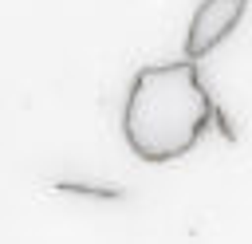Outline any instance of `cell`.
I'll use <instances>...</instances> for the list:
<instances>
[{"label":"cell","instance_id":"6da1fadb","mask_svg":"<svg viewBox=\"0 0 252 244\" xmlns=\"http://www.w3.org/2000/svg\"><path fill=\"white\" fill-rule=\"evenodd\" d=\"M217 102L209 98L197 63L177 59L161 67H142L126 91L122 134L142 161H173L197 146L213 122Z\"/></svg>","mask_w":252,"mask_h":244},{"label":"cell","instance_id":"7a4b0ae2","mask_svg":"<svg viewBox=\"0 0 252 244\" xmlns=\"http://www.w3.org/2000/svg\"><path fill=\"white\" fill-rule=\"evenodd\" d=\"M248 0H201L193 20H189V31H185V59L197 63L205 59L244 16Z\"/></svg>","mask_w":252,"mask_h":244},{"label":"cell","instance_id":"3957f363","mask_svg":"<svg viewBox=\"0 0 252 244\" xmlns=\"http://www.w3.org/2000/svg\"><path fill=\"white\" fill-rule=\"evenodd\" d=\"M55 193H83V197H106V201L122 197L118 189H102V185H79V181H55Z\"/></svg>","mask_w":252,"mask_h":244},{"label":"cell","instance_id":"277c9868","mask_svg":"<svg viewBox=\"0 0 252 244\" xmlns=\"http://www.w3.org/2000/svg\"><path fill=\"white\" fill-rule=\"evenodd\" d=\"M213 126L228 138V142H236V134H232V126H228V118H224V110H213Z\"/></svg>","mask_w":252,"mask_h":244}]
</instances>
